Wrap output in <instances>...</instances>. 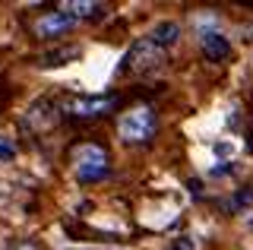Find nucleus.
<instances>
[{
    "instance_id": "obj_10",
    "label": "nucleus",
    "mask_w": 253,
    "mask_h": 250,
    "mask_svg": "<svg viewBox=\"0 0 253 250\" xmlns=\"http://www.w3.org/2000/svg\"><path fill=\"white\" fill-rule=\"evenodd\" d=\"M16 159V143L10 136H0V162H10Z\"/></svg>"
},
{
    "instance_id": "obj_5",
    "label": "nucleus",
    "mask_w": 253,
    "mask_h": 250,
    "mask_svg": "<svg viewBox=\"0 0 253 250\" xmlns=\"http://www.w3.org/2000/svg\"><path fill=\"white\" fill-rule=\"evenodd\" d=\"M203 54H206V60L218 64V60H225L231 54V44H228V38L221 32H206L203 35Z\"/></svg>"
},
{
    "instance_id": "obj_12",
    "label": "nucleus",
    "mask_w": 253,
    "mask_h": 250,
    "mask_svg": "<svg viewBox=\"0 0 253 250\" xmlns=\"http://www.w3.org/2000/svg\"><path fill=\"white\" fill-rule=\"evenodd\" d=\"M253 200V193H237V200H234V206H247V203Z\"/></svg>"
},
{
    "instance_id": "obj_11",
    "label": "nucleus",
    "mask_w": 253,
    "mask_h": 250,
    "mask_svg": "<svg viewBox=\"0 0 253 250\" xmlns=\"http://www.w3.org/2000/svg\"><path fill=\"white\" fill-rule=\"evenodd\" d=\"M171 250H193V241H190V238H177Z\"/></svg>"
},
{
    "instance_id": "obj_2",
    "label": "nucleus",
    "mask_w": 253,
    "mask_h": 250,
    "mask_svg": "<svg viewBox=\"0 0 253 250\" xmlns=\"http://www.w3.org/2000/svg\"><path fill=\"white\" fill-rule=\"evenodd\" d=\"M121 139L124 143H149L155 136V111L149 105H136L121 117Z\"/></svg>"
},
{
    "instance_id": "obj_13",
    "label": "nucleus",
    "mask_w": 253,
    "mask_h": 250,
    "mask_svg": "<svg viewBox=\"0 0 253 250\" xmlns=\"http://www.w3.org/2000/svg\"><path fill=\"white\" fill-rule=\"evenodd\" d=\"M19 250H35V247H32V244H22V247H19Z\"/></svg>"
},
{
    "instance_id": "obj_3",
    "label": "nucleus",
    "mask_w": 253,
    "mask_h": 250,
    "mask_svg": "<svg viewBox=\"0 0 253 250\" xmlns=\"http://www.w3.org/2000/svg\"><path fill=\"white\" fill-rule=\"evenodd\" d=\"M117 108V95H101V98H67L63 101V114L73 117V121H95V117H105Z\"/></svg>"
},
{
    "instance_id": "obj_7",
    "label": "nucleus",
    "mask_w": 253,
    "mask_h": 250,
    "mask_svg": "<svg viewBox=\"0 0 253 250\" xmlns=\"http://www.w3.org/2000/svg\"><path fill=\"white\" fill-rule=\"evenodd\" d=\"M73 57H79V48H76V44H70V48L44 51L38 64H42V67H60V64H67V60H73Z\"/></svg>"
},
{
    "instance_id": "obj_6",
    "label": "nucleus",
    "mask_w": 253,
    "mask_h": 250,
    "mask_svg": "<svg viewBox=\"0 0 253 250\" xmlns=\"http://www.w3.org/2000/svg\"><path fill=\"white\" fill-rule=\"evenodd\" d=\"M177 38H180V26H177V22H158V26L152 29V35H149V42H152L155 48H171Z\"/></svg>"
},
{
    "instance_id": "obj_4",
    "label": "nucleus",
    "mask_w": 253,
    "mask_h": 250,
    "mask_svg": "<svg viewBox=\"0 0 253 250\" xmlns=\"http://www.w3.org/2000/svg\"><path fill=\"white\" fill-rule=\"evenodd\" d=\"M73 26H76V19L70 16L67 10H51V13H42V16L32 22V32H35L38 38H60V35H67Z\"/></svg>"
},
{
    "instance_id": "obj_1",
    "label": "nucleus",
    "mask_w": 253,
    "mask_h": 250,
    "mask_svg": "<svg viewBox=\"0 0 253 250\" xmlns=\"http://www.w3.org/2000/svg\"><path fill=\"white\" fill-rule=\"evenodd\" d=\"M70 162H73L76 168V177L79 181H101V177L108 174V152L101 149L98 143H79L73 146V152H70Z\"/></svg>"
},
{
    "instance_id": "obj_8",
    "label": "nucleus",
    "mask_w": 253,
    "mask_h": 250,
    "mask_svg": "<svg viewBox=\"0 0 253 250\" xmlns=\"http://www.w3.org/2000/svg\"><path fill=\"white\" fill-rule=\"evenodd\" d=\"M101 13H105V6L101 3H89V0H76V3H70V16H83V19H98Z\"/></svg>"
},
{
    "instance_id": "obj_9",
    "label": "nucleus",
    "mask_w": 253,
    "mask_h": 250,
    "mask_svg": "<svg viewBox=\"0 0 253 250\" xmlns=\"http://www.w3.org/2000/svg\"><path fill=\"white\" fill-rule=\"evenodd\" d=\"M51 111H54V108H51V101H42V105H35V108H32V111H29L26 124H35V121H42V130H47V127H51V124H54Z\"/></svg>"
}]
</instances>
